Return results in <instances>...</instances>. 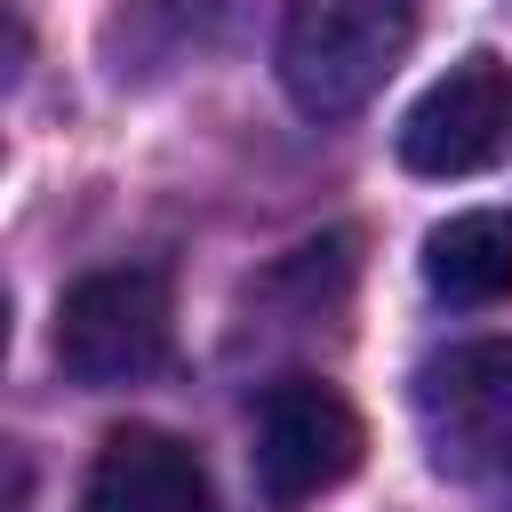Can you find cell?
Segmentation results:
<instances>
[{"instance_id":"cell-2","label":"cell","mask_w":512,"mask_h":512,"mask_svg":"<svg viewBox=\"0 0 512 512\" xmlns=\"http://www.w3.org/2000/svg\"><path fill=\"white\" fill-rule=\"evenodd\" d=\"M416 432L432 472L512 512V336L456 344L416 368Z\"/></svg>"},{"instance_id":"cell-3","label":"cell","mask_w":512,"mask_h":512,"mask_svg":"<svg viewBox=\"0 0 512 512\" xmlns=\"http://www.w3.org/2000/svg\"><path fill=\"white\" fill-rule=\"evenodd\" d=\"M168 272L152 264H112L64 288L56 304V368L72 384H136L168 360Z\"/></svg>"},{"instance_id":"cell-1","label":"cell","mask_w":512,"mask_h":512,"mask_svg":"<svg viewBox=\"0 0 512 512\" xmlns=\"http://www.w3.org/2000/svg\"><path fill=\"white\" fill-rule=\"evenodd\" d=\"M416 0H288L280 88L304 120H352L408 56Z\"/></svg>"},{"instance_id":"cell-4","label":"cell","mask_w":512,"mask_h":512,"mask_svg":"<svg viewBox=\"0 0 512 512\" xmlns=\"http://www.w3.org/2000/svg\"><path fill=\"white\" fill-rule=\"evenodd\" d=\"M256 496L272 512H296L312 496H328L336 480H352L360 464V416L336 384L320 376H280L264 400H256Z\"/></svg>"},{"instance_id":"cell-6","label":"cell","mask_w":512,"mask_h":512,"mask_svg":"<svg viewBox=\"0 0 512 512\" xmlns=\"http://www.w3.org/2000/svg\"><path fill=\"white\" fill-rule=\"evenodd\" d=\"M80 512H216V488L176 432L120 424L80 480Z\"/></svg>"},{"instance_id":"cell-7","label":"cell","mask_w":512,"mask_h":512,"mask_svg":"<svg viewBox=\"0 0 512 512\" xmlns=\"http://www.w3.org/2000/svg\"><path fill=\"white\" fill-rule=\"evenodd\" d=\"M424 288L456 312L504 304L512 296V216L504 208H464L424 232Z\"/></svg>"},{"instance_id":"cell-5","label":"cell","mask_w":512,"mask_h":512,"mask_svg":"<svg viewBox=\"0 0 512 512\" xmlns=\"http://www.w3.org/2000/svg\"><path fill=\"white\" fill-rule=\"evenodd\" d=\"M512 152V64L464 56L448 64L400 120V168L416 176H480Z\"/></svg>"}]
</instances>
